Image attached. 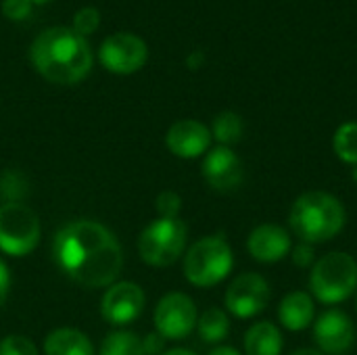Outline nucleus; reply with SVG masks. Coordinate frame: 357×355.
<instances>
[{
  "mask_svg": "<svg viewBox=\"0 0 357 355\" xmlns=\"http://www.w3.org/2000/svg\"><path fill=\"white\" fill-rule=\"evenodd\" d=\"M52 257L63 274L86 289L111 287L123 264V253L113 232L92 220L63 226L54 236Z\"/></svg>",
  "mask_w": 357,
  "mask_h": 355,
  "instance_id": "obj_1",
  "label": "nucleus"
},
{
  "mask_svg": "<svg viewBox=\"0 0 357 355\" xmlns=\"http://www.w3.org/2000/svg\"><path fill=\"white\" fill-rule=\"evenodd\" d=\"M29 59L44 80L59 86L77 84L92 69V50L88 40L63 25L40 31L31 42Z\"/></svg>",
  "mask_w": 357,
  "mask_h": 355,
  "instance_id": "obj_2",
  "label": "nucleus"
},
{
  "mask_svg": "<svg viewBox=\"0 0 357 355\" xmlns=\"http://www.w3.org/2000/svg\"><path fill=\"white\" fill-rule=\"evenodd\" d=\"M347 224V209L339 197L326 190L299 195L289 211V230L299 243L322 245L337 239Z\"/></svg>",
  "mask_w": 357,
  "mask_h": 355,
  "instance_id": "obj_3",
  "label": "nucleus"
},
{
  "mask_svg": "<svg viewBox=\"0 0 357 355\" xmlns=\"http://www.w3.org/2000/svg\"><path fill=\"white\" fill-rule=\"evenodd\" d=\"M357 293V259L347 251H328L310 270V295L314 301L337 308Z\"/></svg>",
  "mask_w": 357,
  "mask_h": 355,
  "instance_id": "obj_4",
  "label": "nucleus"
},
{
  "mask_svg": "<svg viewBox=\"0 0 357 355\" xmlns=\"http://www.w3.org/2000/svg\"><path fill=\"white\" fill-rule=\"evenodd\" d=\"M234 268V253L222 234L199 239L184 255V276L192 287L211 289L224 282Z\"/></svg>",
  "mask_w": 357,
  "mask_h": 355,
  "instance_id": "obj_5",
  "label": "nucleus"
},
{
  "mask_svg": "<svg viewBox=\"0 0 357 355\" xmlns=\"http://www.w3.org/2000/svg\"><path fill=\"white\" fill-rule=\"evenodd\" d=\"M188 241V228L180 218H159L149 224L138 239V253L144 264L167 268L176 264Z\"/></svg>",
  "mask_w": 357,
  "mask_h": 355,
  "instance_id": "obj_6",
  "label": "nucleus"
},
{
  "mask_svg": "<svg viewBox=\"0 0 357 355\" xmlns=\"http://www.w3.org/2000/svg\"><path fill=\"white\" fill-rule=\"evenodd\" d=\"M40 241V222L33 209L23 203H4L0 207V249L6 255L23 257Z\"/></svg>",
  "mask_w": 357,
  "mask_h": 355,
  "instance_id": "obj_7",
  "label": "nucleus"
},
{
  "mask_svg": "<svg viewBox=\"0 0 357 355\" xmlns=\"http://www.w3.org/2000/svg\"><path fill=\"white\" fill-rule=\"evenodd\" d=\"M272 299L270 282L257 272L238 274L224 295V305L228 316L238 320H251L259 316Z\"/></svg>",
  "mask_w": 357,
  "mask_h": 355,
  "instance_id": "obj_8",
  "label": "nucleus"
},
{
  "mask_svg": "<svg viewBox=\"0 0 357 355\" xmlns=\"http://www.w3.org/2000/svg\"><path fill=\"white\" fill-rule=\"evenodd\" d=\"M100 63L107 71L117 75H130L144 67L149 59L146 42L130 31H117L100 44Z\"/></svg>",
  "mask_w": 357,
  "mask_h": 355,
  "instance_id": "obj_9",
  "label": "nucleus"
},
{
  "mask_svg": "<svg viewBox=\"0 0 357 355\" xmlns=\"http://www.w3.org/2000/svg\"><path fill=\"white\" fill-rule=\"evenodd\" d=\"M199 312L184 293H167L155 308V328L165 341H182L197 328Z\"/></svg>",
  "mask_w": 357,
  "mask_h": 355,
  "instance_id": "obj_10",
  "label": "nucleus"
},
{
  "mask_svg": "<svg viewBox=\"0 0 357 355\" xmlns=\"http://www.w3.org/2000/svg\"><path fill=\"white\" fill-rule=\"evenodd\" d=\"M312 328L320 354L347 355L356 345V322L347 312L339 308H328L326 312L316 316Z\"/></svg>",
  "mask_w": 357,
  "mask_h": 355,
  "instance_id": "obj_11",
  "label": "nucleus"
},
{
  "mask_svg": "<svg viewBox=\"0 0 357 355\" xmlns=\"http://www.w3.org/2000/svg\"><path fill=\"white\" fill-rule=\"evenodd\" d=\"M201 174L205 182L218 192H232L243 184L245 165L230 146H213L203 157Z\"/></svg>",
  "mask_w": 357,
  "mask_h": 355,
  "instance_id": "obj_12",
  "label": "nucleus"
},
{
  "mask_svg": "<svg viewBox=\"0 0 357 355\" xmlns=\"http://www.w3.org/2000/svg\"><path fill=\"white\" fill-rule=\"evenodd\" d=\"M144 310V293L136 282H113L100 303V314L109 324L126 326Z\"/></svg>",
  "mask_w": 357,
  "mask_h": 355,
  "instance_id": "obj_13",
  "label": "nucleus"
},
{
  "mask_svg": "<svg viewBox=\"0 0 357 355\" xmlns=\"http://www.w3.org/2000/svg\"><path fill=\"white\" fill-rule=\"evenodd\" d=\"M293 249V234L280 224H259L247 236V251L259 264H278L289 257Z\"/></svg>",
  "mask_w": 357,
  "mask_h": 355,
  "instance_id": "obj_14",
  "label": "nucleus"
},
{
  "mask_svg": "<svg viewBox=\"0 0 357 355\" xmlns=\"http://www.w3.org/2000/svg\"><path fill=\"white\" fill-rule=\"evenodd\" d=\"M165 144L180 159L205 157L211 146V130L197 119H180L167 130Z\"/></svg>",
  "mask_w": 357,
  "mask_h": 355,
  "instance_id": "obj_15",
  "label": "nucleus"
},
{
  "mask_svg": "<svg viewBox=\"0 0 357 355\" xmlns=\"http://www.w3.org/2000/svg\"><path fill=\"white\" fill-rule=\"evenodd\" d=\"M316 320V301L307 291H291L278 303V324L291 333L307 331Z\"/></svg>",
  "mask_w": 357,
  "mask_h": 355,
  "instance_id": "obj_16",
  "label": "nucleus"
},
{
  "mask_svg": "<svg viewBox=\"0 0 357 355\" xmlns=\"http://www.w3.org/2000/svg\"><path fill=\"white\" fill-rule=\"evenodd\" d=\"M245 355H282L284 337L280 326L270 320H259L249 326L243 339Z\"/></svg>",
  "mask_w": 357,
  "mask_h": 355,
  "instance_id": "obj_17",
  "label": "nucleus"
},
{
  "mask_svg": "<svg viewBox=\"0 0 357 355\" xmlns=\"http://www.w3.org/2000/svg\"><path fill=\"white\" fill-rule=\"evenodd\" d=\"M46 355H94L90 339L75 328H59L44 341Z\"/></svg>",
  "mask_w": 357,
  "mask_h": 355,
  "instance_id": "obj_18",
  "label": "nucleus"
},
{
  "mask_svg": "<svg viewBox=\"0 0 357 355\" xmlns=\"http://www.w3.org/2000/svg\"><path fill=\"white\" fill-rule=\"evenodd\" d=\"M197 331L201 335V339L205 343H222L228 333H230V316L228 312L220 310V308H209L205 310L199 320H197Z\"/></svg>",
  "mask_w": 357,
  "mask_h": 355,
  "instance_id": "obj_19",
  "label": "nucleus"
},
{
  "mask_svg": "<svg viewBox=\"0 0 357 355\" xmlns=\"http://www.w3.org/2000/svg\"><path fill=\"white\" fill-rule=\"evenodd\" d=\"M245 132V123L243 117L234 111H222L213 117L211 123V138L218 140L220 146H234L241 142Z\"/></svg>",
  "mask_w": 357,
  "mask_h": 355,
  "instance_id": "obj_20",
  "label": "nucleus"
},
{
  "mask_svg": "<svg viewBox=\"0 0 357 355\" xmlns=\"http://www.w3.org/2000/svg\"><path fill=\"white\" fill-rule=\"evenodd\" d=\"M333 151L345 165H357V121H345L333 136Z\"/></svg>",
  "mask_w": 357,
  "mask_h": 355,
  "instance_id": "obj_21",
  "label": "nucleus"
},
{
  "mask_svg": "<svg viewBox=\"0 0 357 355\" xmlns=\"http://www.w3.org/2000/svg\"><path fill=\"white\" fill-rule=\"evenodd\" d=\"M100 355H146L142 341L132 333H111L100 345Z\"/></svg>",
  "mask_w": 357,
  "mask_h": 355,
  "instance_id": "obj_22",
  "label": "nucleus"
},
{
  "mask_svg": "<svg viewBox=\"0 0 357 355\" xmlns=\"http://www.w3.org/2000/svg\"><path fill=\"white\" fill-rule=\"evenodd\" d=\"M27 192V182L23 178V174L19 172H4L0 178V195L8 201V203H21V199Z\"/></svg>",
  "mask_w": 357,
  "mask_h": 355,
  "instance_id": "obj_23",
  "label": "nucleus"
},
{
  "mask_svg": "<svg viewBox=\"0 0 357 355\" xmlns=\"http://www.w3.org/2000/svg\"><path fill=\"white\" fill-rule=\"evenodd\" d=\"M100 25V13L96 6H82L75 15H73V31L79 36H90L98 29Z\"/></svg>",
  "mask_w": 357,
  "mask_h": 355,
  "instance_id": "obj_24",
  "label": "nucleus"
},
{
  "mask_svg": "<svg viewBox=\"0 0 357 355\" xmlns=\"http://www.w3.org/2000/svg\"><path fill=\"white\" fill-rule=\"evenodd\" d=\"M0 355H38V349L27 337L8 335L0 341Z\"/></svg>",
  "mask_w": 357,
  "mask_h": 355,
  "instance_id": "obj_25",
  "label": "nucleus"
},
{
  "mask_svg": "<svg viewBox=\"0 0 357 355\" xmlns=\"http://www.w3.org/2000/svg\"><path fill=\"white\" fill-rule=\"evenodd\" d=\"M180 209H182V199L174 190H165L157 197L159 218H178Z\"/></svg>",
  "mask_w": 357,
  "mask_h": 355,
  "instance_id": "obj_26",
  "label": "nucleus"
},
{
  "mask_svg": "<svg viewBox=\"0 0 357 355\" xmlns=\"http://www.w3.org/2000/svg\"><path fill=\"white\" fill-rule=\"evenodd\" d=\"M289 257L293 259V264H295L297 268H301V270L310 268V270H312V266L316 264V251H314V245L297 243V245H293V249H291Z\"/></svg>",
  "mask_w": 357,
  "mask_h": 355,
  "instance_id": "obj_27",
  "label": "nucleus"
},
{
  "mask_svg": "<svg viewBox=\"0 0 357 355\" xmlns=\"http://www.w3.org/2000/svg\"><path fill=\"white\" fill-rule=\"evenodd\" d=\"M31 0H2V13L4 17L13 21H23L31 15Z\"/></svg>",
  "mask_w": 357,
  "mask_h": 355,
  "instance_id": "obj_28",
  "label": "nucleus"
},
{
  "mask_svg": "<svg viewBox=\"0 0 357 355\" xmlns=\"http://www.w3.org/2000/svg\"><path fill=\"white\" fill-rule=\"evenodd\" d=\"M163 345H165V339L159 333H153L142 341V349L146 355H163Z\"/></svg>",
  "mask_w": 357,
  "mask_h": 355,
  "instance_id": "obj_29",
  "label": "nucleus"
},
{
  "mask_svg": "<svg viewBox=\"0 0 357 355\" xmlns=\"http://www.w3.org/2000/svg\"><path fill=\"white\" fill-rule=\"evenodd\" d=\"M8 289H10V274H8V270H6V264L0 259V308H2L4 301H6Z\"/></svg>",
  "mask_w": 357,
  "mask_h": 355,
  "instance_id": "obj_30",
  "label": "nucleus"
},
{
  "mask_svg": "<svg viewBox=\"0 0 357 355\" xmlns=\"http://www.w3.org/2000/svg\"><path fill=\"white\" fill-rule=\"evenodd\" d=\"M207 355H243L236 347H232V345H218V347H213L211 352Z\"/></svg>",
  "mask_w": 357,
  "mask_h": 355,
  "instance_id": "obj_31",
  "label": "nucleus"
},
{
  "mask_svg": "<svg viewBox=\"0 0 357 355\" xmlns=\"http://www.w3.org/2000/svg\"><path fill=\"white\" fill-rule=\"evenodd\" d=\"M289 355H324V354H320V352H318V349H314V347H299V349L291 352Z\"/></svg>",
  "mask_w": 357,
  "mask_h": 355,
  "instance_id": "obj_32",
  "label": "nucleus"
},
{
  "mask_svg": "<svg viewBox=\"0 0 357 355\" xmlns=\"http://www.w3.org/2000/svg\"><path fill=\"white\" fill-rule=\"evenodd\" d=\"M163 355H197V354H192V352H188V349H169V352H165Z\"/></svg>",
  "mask_w": 357,
  "mask_h": 355,
  "instance_id": "obj_33",
  "label": "nucleus"
},
{
  "mask_svg": "<svg viewBox=\"0 0 357 355\" xmlns=\"http://www.w3.org/2000/svg\"><path fill=\"white\" fill-rule=\"evenodd\" d=\"M33 4H44V2H50V0H31Z\"/></svg>",
  "mask_w": 357,
  "mask_h": 355,
  "instance_id": "obj_34",
  "label": "nucleus"
},
{
  "mask_svg": "<svg viewBox=\"0 0 357 355\" xmlns=\"http://www.w3.org/2000/svg\"><path fill=\"white\" fill-rule=\"evenodd\" d=\"M356 308H357V293H356Z\"/></svg>",
  "mask_w": 357,
  "mask_h": 355,
  "instance_id": "obj_35",
  "label": "nucleus"
}]
</instances>
